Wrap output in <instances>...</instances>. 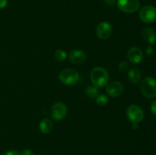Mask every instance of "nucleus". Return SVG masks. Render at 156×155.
<instances>
[{
  "mask_svg": "<svg viewBox=\"0 0 156 155\" xmlns=\"http://www.w3.org/2000/svg\"><path fill=\"white\" fill-rule=\"evenodd\" d=\"M54 57L59 62H62L66 58V53L62 50H57L55 52Z\"/></svg>",
  "mask_w": 156,
  "mask_h": 155,
  "instance_id": "obj_17",
  "label": "nucleus"
},
{
  "mask_svg": "<svg viewBox=\"0 0 156 155\" xmlns=\"http://www.w3.org/2000/svg\"><path fill=\"white\" fill-rule=\"evenodd\" d=\"M150 108H151V111H152V114L156 115V100H153V101L152 102Z\"/></svg>",
  "mask_w": 156,
  "mask_h": 155,
  "instance_id": "obj_20",
  "label": "nucleus"
},
{
  "mask_svg": "<svg viewBox=\"0 0 156 155\" xmlns=\"http://www.w3.org/2000/svg\"><path fill=\"white\" fill-rule=\"evenodd\" d=\"M105 2H106V3H108V4H110V5H113L114 2H115V0H105Z\"/></svg>",
  "mask_w": 156,
  "mask_h": 155,
  "instance_id": "obj_24",
  "label": "nucleus"
},
{
  "mask_svg": "<svg viewBox=\"0 0 156 155\" xmlns=\"http://www.w3.org/2000/svg\"><path fill=\"white\" fill-rule=\"evenodd\" d=\"M91 83L98 88L106 86L109 81V74L105 68L102 67H95L93 68L90 74Z\"/></svg>",
  "mask_w": 156,
  "mask_h": 155,
  "instance_id": "obj_1",
  "label": "nucleus"
},
{
  "mask_svg": "<svg viewBox=\"0 0 156 155\" xmlns=\"http://www.w3.org/2000/svg\"><path fill=\"white\" fill-rule=\"evenodd\" d=\"M127 59L129 62L134 65L140 63L143 59V53L139 47L133 46L129 50L127 53Z\"/></svg>",
  "mask_w": 156,
  "mask_h": 155,
  "instance_id": "obj_10",
  "label": "nucleus"
},
{
  "mask_svg": "<svg viewBox=\"0 0 156 155\" xmlns=\"http://www.w3.org/2000/svg\"><path fill=\"white\" fill-rule=\"evenodd\" d=\"M126 117L133 124H138L143 121L144 118V112L141 106L132 104L128 106L126 109Z\"/></svg>",
  "mask_w": 156,
  "mask_h": 155,
  "instance_id": "obj_4",
  "label": "nucleus"
},
{
  "mask_svg": "<svg viewBox=\"0 0 156 155\" xmlns=\"http://www.w3.org/2000/svg\"><path fill=\"white\" fill-rule=\"evenodd\" d=\"M51 116L53 119L56 121H60L63 119L67 114V106L62 102H56L52 106Z\"/></svg>",
  "mask_w": 156,
  "mask_h": 155,
  "instance_id": "obj_7",
  "label": "nucleus"
},
{
  "mask_svg": "<svg viewBox=\"0 0 156 155\" xmlns=\"http://www.w3.org/2000/svg\"><path fill=\"white\" fill-rule=\"evenodd\" d=\"M128 78L133 84H138L141 81L142 73L137 68H133L128 72Z\"/></svg>",
  "mask_w": 156,
  "mask_h": 155,
  "instance_id": "obj_14",
  "label": "nucleus"
},
{
  "mask_svg": "<svg viewBox=\"0 0 156 155\" xmlns=\"http://www.w3.org/2000/svg\"><path fill=\"white\" fill-rule=\"evenodd\" d=\"M69 59L72 63L81 65V64L85 62L87 59V56L85 52L80 50H75L70 52L69 55Z\"/></svg>",
  "mask_w": 156,
  "mask_h": 155,
  "instance_id": "obj_11",
  "label": "nucleus"
},
{
  "mask_svg": "<svg viewBox=\"0 0 156 155\" xmlns=\"http://www.w3.org/2000/svg\"><path fill=\"white\" fill-rule=\"evenodd\" d=\"M79 74L76 69L66 68L60 71L59 74V80L65 85L71 86L74 85L79 81Z\"/></svg>",
  "mask_w": 156,
  "mask_h": 155,
  "instance_id": "obj_3",
  "label": "nucleus"
},
{
  "mask_svg": "<svg viewBox=\"0 0 156 155\" xmlns=\"http://www.w3.org/2000/svg\"><path fill=\"white\" fill-rule=\"evenodd\" d=\"M143 37L149 44H154L156 43V32L152 27H146L142 32Z\"/></svg>",
  "mask_w": 156,
  "mask_h": 155,
  "instance_id": "obj_12",
  "label": "nucleus"
},
{
  "mask_svg": "<svg viewBox=\"0 0 156 155\" xmlns=\"http://www.w3.org/2000/svg\"><path fill=\"white\" fill-rule=\"evenodd\" d=\"M64 1H66V0H64Z\"/></svg>",
  "mask_w": 156,
  "mask_h": 155,
  "instance_id": "obj_26",
  "label": "nucleus"
},
{
  "mask_svg": "<svg viewBox=\"0 0 156 155\" xmlns=\"http://www.w3.org/2000/svg\"><path fill=\"white\" fill-rule=\"evenodd\" d=\"M8 0H0V9H3L7 6Z\"/></svg>",
  "mask_w": 156,
  "mask_h": 155,
  "instance_id": "obj_23",
  "label": "nucleus"
},
{
  "mask_svg": "<svg viewBox=\"0 0 156 155\" xmlns=\"http://www.w3.org/2000/svg\"><path fill=\"white\" fill-rule=\"evenodd\" d=\"M53 128V122L50 119L45 118L40 122L39 129L41 132L44 134H48L52 131Z\"/></svg>",
  "mask_w": 156,
  "mask_h": 155,
  "instance_id": "obj_13",
  "label": "nucleus"
},
{
  "mask_svg": "<svg viewBox=\"0 0 156 155\" xmlns=\"http://www.w3.org/2000/svg\"><path fill=\"white\" fill-rule=\"evenodd\" d=\"M21 155H34V152L30 149H24L21 153Z\"/></svg>",
  "mask_w": 156,
  "mask_h": 155,
  "instance_id": "obj_22",
  "label": "nucleus"
},
{
  "mask_svg": "<svg viewBox=\"0 0 156 155\" xmlns=\"http://www.w3.org/2000/svg\"><path fill=\"white\" fill-rule=\"evenodd\" d=\"M96 103L99 106H105L107 103H108V97L106 94H100L97 97L95 98Z\"/></svg>",
  "mask_w": 156,
  "mask_h": 155,
  "instance_id": "obj_16",
  "label": "nucleus"
},
{
  "mask_svg": "<svg viewBox=\"0 0 156 155\" xmlns=\"http://www.w3.org/2000/svg\"><path fill=\"white\" fill-rule=\"evenodd\" d=\"M129 67V62H127L126 61H123V62L119 63L118 70L120 71V72H125V71H127Z\"/></svg>",
  "mask_w": 156,
  "mask_h": 155,
  "instance_id": "obj_18",
  "label": "nucleus"
},
{
  "mask_svg": "<svg viewBox=\"0 0 156 155\" xmlns=\"http://www.w3.org/2000/svg\"><path fill=\"white\" fill-rule=\"evenodd\" d=\"M4 155H21V153H19V152L15 150H10L6 151L4 153Z\"/></svg>",
  "mask_w": 156,
  "mask_h": 155,
  "instance_id": "obj_21",
  "label": "nucleus"
},
{
  "mask_svg": "<svg viewBox=\"0 0 156 155\" xmlns=\"http://www.w3.org/2000/svg\"><path fill=\"white\" fill-rule=\"evenodd\" d=\"M133 129H138V124H133Z\"/></svg>",
  "mask_w": 156,
  "mask_h": 155,
  "instance_id": "obj_25",
  "label": "nucleus"
},
{
  "mask_svg": "<svg viewBox=\"0 0 156 155\" xmlns=\"http://www.w3.org/2000/svg\"><path fill=\"white\" fill-rule=\"evenodd\" d=\"M145 53H146V56H148V57L152 56L154 53L153 48H152L151 46H148L146 48V50H145Z\"/></svg>",
  "mask_w": 156,
  "mask_h": 155,
  "instance_id": "obj_19",
  "label": "nucleus"
},
{
  "mask_svg": "<svg viewBox=\"0 0 156 155\" xmlns=\"http://www.w3.org/2000/svg\"><path fill=\"white\" fill-rule=\"evenodd\" d=\"M140 91L146 98H154L156 97V80L154 78L146 77L140 84Z\"/></svg>",
  "mask_w": 156,
  "mask_h": 155,
  "instance_id": "obj_2",
  "label": "nucleus"
},
{
  "mask_svg": "<svg viewBox=\"0 0 156 155\" xmlns=\"http://www.w3.org/2000/svg\"><path fill=\"white\" fill-rule=\"evenodd\" d=\"M113 33L112 25L108 21H102L98 24L96 27V34L101 40H107Z\"/></svg>",
  "mask_w": 156,
  "mask_h": 155,
  "instance_id": "obj_8",
  "label": "nucleus"
},
{
  "mask_svg": "<svg viewBox=\"0 0 156 155\" xmlns=\"http://www.w3.org/2000/svg\"><path fill=\"white\" fill-rule=\"evenodd\" d=\"M123 91H124V87L122 84L121 82L117 81H112L106 88V93L108 96L111 97H118L123 94Z\"/></svg>",
  "mask_w": 156,
  "mask_h": 155,
  "instance_id": "obj_9",
  "label": "nucleus"
},
{
  "mask_svg": "<svg viewBox=\"0 0 156 155\" xmlns=\"http://www.w3.org/2000/svg\"><path fill=\"white\" fill-rule=\"evenodd\" d=\"M117 7L125 13H134L139 10L140 2L139 0H117Z\"/></svg>",
  "mask_w": 156,
  "mask_h": 155,
  "instance_id": "obj_5",
  "label": "nucleus"
},
{
  "mask_svg": "<svg viewBox=\"0 0 156 155\" xmlns=\"http://www.w3.org/2000/svg\"><path fill=\"white\" fill-rule=\"evenodd\" d=\"M140 18L143 22L146 24H152L156 21V9L153 6H144L140 10Z\"/></svg>",
  "mask_w": 156,
  "mask_h": 155,
  "instance_id": "obj_6",
  "label": "nucleus"
},
{
  "mask_svg": "<svg viewBox=\"0 0 156 155\" xmlns=\"http://www.w3.org/2000/svg\"><path fill=\"white\" fill-rule=\"evenodd\" d=\"M85 94L88 96V97L91 99H95L100 94L98 88L95 86H88L85 90Z\"/></svg>",
  "mask_w": 156,
  "mask_h": 155,
  "instance_id": "obj_15",
  "label": "nucleus"
}]
</instances>
